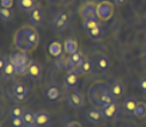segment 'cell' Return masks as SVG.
I'll list each match as a JSON object with an SVG mask.
<instances>
[{
    "instance_id": "836d02e7",
    "label": "cell",
    "mask_w": 146,
    "mask_h": 127,
    "mask_svg": "<svg viewBox=\"0 0 146 127\" xmlns=\"http://www.w3.org/2000/svg\"><path fill=\"white\" fill-rule=\"evenodd\" d=\"M66 127H80V125L77 124V122H71V124H68Z\"/></svg>"
},
{
    "instance_id": "f1b7e54d",
    "label": "cell",
    "mask_w": 146,
    "mask_h": 127,
    "mask_svg": "<svg viewBox=\"0 0 146 127\" xmlns=\"http://www.w3.org/2000/svg\"><path fill=\"white\" fill-rule=\"evenodd\" d=\"M24 109H22L21 107H13L10 110V118H22L24 114Z\"/></svg>"
},
{
    "instance_id": "44dd1931",
    "label": "cell",
    "mask_w": 146,
    "mask_h": 127,
    "mask_svg": "<svg viewBox=\"0 0 146 127\" xmlns=\"http://www.w3.org/2000/svg\"><path fill=\"white\" fill-rule=\"evenodd\" d=\"M17 6L19 11L30 13L34 10L36 4H35V0H17Z\"/></svg>"
},
{
    "instance_id": "5b68a950",
    "label": "cell",
    "mask_w": 146,
    "mask_h": 127,
    "mask_svg": "<svg viewBox=\"0 0 146 127\" xmlns=\"http://www.w3.org/2000/svg\"><path fill=\"white\" fill-rule=\"evenodd\" d=\"M46 21V16H44V11L41 7L40 5H36L34 10L29 13V22L34 28H40L44 24Z\"/></svg>"
},
{
    "instance_id": "52a82bcc",
    "label": "cell",
    "mask_w": 146,
    "mask_h": 127,
    "mask_svg": "<svg viewBox=\"0 0 146 127\" xmlns=\"http://www.w3.org/2000/svg\"><path fill=\"white\" fill-rule=\"evenodd\" d=\"M10 94L15 100L24 101L29 95V88L22 82H16L12 89H10Z\"/></svg>"
},
{
    "instance_id": "5bb4252c",
    "label": "cell",
    "mask_w": 146,
    "mask_h": 127,
    "mask_svg": "<svg viewBox=\"0 0 146 127\" xmlns=\"http://www.w3.org/2000/svg\"><path fill=\"white\" fill-rule=\"evenodd\" d=\"M108 89H109V91H110V94L114 96V98L116 101L120 100L121 97H123L125 86L120 80H111L108 84Z\"/></svg>"
},
{
    "instance_id": "8fae6325",
    "label": "cell",
    "mask_w": 146,
    "mask_h": 127,
    "mask_svg": "<svg viewBox=\"0 0 146 127\" xmlns=\"http://www.w3.org/2000/svg\"><path fill=\"white\" fill-rule=\"evenodd\" d=\"M94 70H95L94 60L86 58L82 65H79V66H77V67L72 68L71 72H73V73H77V74H89V73H92Z\"/></svg>"
},
{
    "instance_id": "1f68e13d",
    "label": "cell",
    "mask_w": 146,
    "mask_h": 127,
    "mask_svg": "<svg viewBox=\"0 0 146 127\" xmlns=\"http://www.w3.org/2000/svg\"><path fill=\"white\" fill-rule=\"evenodd\" d=\"M12 5H13V0H1V7L11 9Z\"/></svg>"
},
{
    "instance_id": "7a4b0ae2",
    "label": "cell",
    "mask_w": 146,
    "mask_h": 127,
    "mask_svg": "<svg viewBox=\"0 0 146 127\" xmlns=\"http://www.w3.org/2000/svg\"><path fill=\"white\" fill-rule=\"evenodd\" d=\"M89 100L95 107L103 109L104 107L116 102L114 96L110 94L109 89L103 84L96 83L89 90Z\"/></svg>"
},
{
    "instance_id": "277c9868",
    "label": "cell",
    "mask_w": 146,
    "mask_h": 127,
    "mask_svg": "<svg viewBox=\"0 0 146 127\" xmlns=\"http://www.w3.org/2000/svg\"><path fill=\"white\" fill-rule=\"evenodd\" d=\"M84 118L89 124L95 125V126H101L106 120L103 110L101 108H97V107L88 108V109L84 112Z\"/></svg>"
},
{
    "instance_id": "8992f818",
    "label": "cell",
    "mask_w": 146,
    "mask_h": 127,
    "mask_svg": "<svg viewBox=\"0 0 146 127\" xmlns=\"http://www.w3.org/2000/svg\"><path fill=\"white\" fill-rule=\"evenodd\" d=\"M70 24V15L67 11H59L53 19V27L56 31H65Z\"/></svg>"
},
{
    "instance_id": "4316f807",
    "label": "cell",
    "mask_w": 146,
    "mask_h": 127,
    "mask_svg": "<svg viewBox=\"0 0 146 127\" xmlns=\"http://www.w3.org/2000/svg\"><path fill=\"white\" fill-rule=\"evenodd\" d=\"M61 52H62V48L61 45L59 42H53L49 47V53L52 54L53 57H60L61 55Z\"/></svg>"
},
{
    "instance_id": "ba28073f",
    "label": "cell",
    "mask_w": 146,
    "mask_h": 127,
    "mask_svg": "<svg viewBox=\"0 0 146 127\" xmlns=\"http://www.w3.org/2000/svg\"><path fill=\"white\" fill-rule=\"evenodd\" d=\"M92 60L95 64V68L100 71L101 73H104V72H107L110 68V60L104 53H96Z\"/></svg>"
},
{
    "instance_id": "d590c367",
    "label": "cell",
    "mask_w": 146,
    "mask_h": 127,
    "mask_svg": "<svg viewBox=\"0 0 146 127\" xmlns=\"http://www.w3.org/2000/svg\"><path fill=\"white\" fill-rule=\"evenodd\" d=\"M31 127H37V126H31Z\"/></svg>"
},
{
    "instance_id": "e575fe53",
    "label": "cell",
    "mask_w": 146,
    "mask_h": 127,
    "mask_svg": "<svg viewBox=\"0 0 146 127\" xmlns=\"http://www.w3.org/2000/svg\"><path fill=\"white\" fill-rule=\"evenodd\" d=\"M145 18H146V11H145Z\"/></svg>"
},
{
    "instance_id": "2e32d148",
    "label": "cell",
    "mask_w": 146,
    "mask_h": 127,
    "mask_svg": "<svg viewBox=\"0 0 146 127\" xmlns=\"http://www.w3.org/2000/svg\"><path fill=\"white\" fill-rule=\"evenodd\" d=\"M36 115V126L37 127H48L52 124V119L47 110H38L35 113Z\"/></svg>"
},
{
    "instance_id": "ac0fdd59",
    "label": "cell",
    "mask_w": 146,
    "mask_h": 127,
    "mask_svg": "<svg viewBox=\"0 0 146 127\" xmlns=\"http://www.w3.org/2000/svg\"><path fill=\"white\" fill-rule=\"evenodd\" d=\"M0 73H1V77L4 78L5 80H12L18 74L17 73V70H16V67L13 66V64L11 63L10 58H7V63H6V65H5V68L1 72H0Z\"/></svg>"
},
{
    "instance_id": "ffe728a7",
    "label": "cell",
    "mask_w": 146,
    "mask_h": 127,
    "mask_svg": "<svg viewBox=\"0 0 146 127\" xmlns=\"http://www.w3.org/2000/svg\"><path fill=\"white\" fill-rule=\"evenodd\" d=\"M61 90L58 85H50L46 89V97L49 101H58L61 97Z\"/></svg>"
},
{
    "instance_id": "d6986e66",
    "label": "cell",
    "mask_w": 146,
    "mask_h": 127,
    "mask_svg": "<svg viewBox=\"0 0 146 127\" xmlns=\"http://www.w3.org/2000/svg\"><path fill=\"white\" fill-rule=\"evenodd\" d=\"M102 110H103L104 118H106L107 120H114L115 118L117 116V114H119V112H120V106H119L117 102H114V103L104 107Z\"/></svg>"
},
{
    "instance_id": "30bf717a",
    "label": "cell",
    "mask_w": 146,
    "mask_h": 127,
    "mask_svg": "<svg viewBox=\"0 0 146 127\" xmlns=\"http://www.w3.org/2000/svg\"><path fill=\"white\" fill-rule=\"evenodd\" d=\"M27 77L31 80H38L42 77V68L37 61L30 60L28 68H27Z\"/></svg>"
},
{
    "instance_id": "83f0119b",
    "label": "cell",
    "mask_w": 146,
    "mask_h": 127,
    "mask_svg": "<svg viewBox=\"0 0 146 127\" xmlns=\"http://www.w3.org/2000/svg\"><path fill=\"white\" fill-rule=\"evenodd\" d=\"M146 115V104L143 102H139V104L137 107V109L134 112V118H144Z\"/></svg>"
},
{
    "instance_id": "3957f363",
    "label": "cell",
    "mask_w": 146,
    "mask_h": 127,
    "mask_svg": "<svg viewBox=\"0 0 146 127\" xmlns=\"http://www.w3.org/2000/svg\"><path fill=\"white\" fill-rule=\"evenodd\" d=\"M11 63L13 64V66L17 70V73L21 76H27V68L30 59L25 54V52H16L10 57Z\"/></svg>"
},
{
    "instance_id": "f546056e",
    "label": "cell",
    "mask_w": 146,
    "mask_h": 127,
    "mask_svg": "<svg viewBox=\"0 0 146 127\" xmlns=\"http://www.w3.org/2000/svg\"><path fill=\"white\" fill-rule=\"evenodd\" d=\"M11 127H25L23 118H11Z\"/></svg>"
},
{
    "instance_id": "d4e9b609",
    "label": "cell",
    "mask_w": 146,
    "mask_h": 127,
    "mask_svg": "<svg viewBox=\"0 0 146 127\" xmlns=\"http://www.w3.org/2000/svg\"><path fill=\"white\" fill-rule=\"evenodd\" d=\"M88 35H89V37H91L92 40H98L101 39L102 36H103V33H104V30H103V27L100 25V27H97L92 30H89V31H86Z\"/></svg>"
},
{
    "instance_id": "484cf974",
    "label": "cell",
    "mask_w": 146,
    "mask_h": 127,
    "mask_svg": "<svg viewBox=\"0 0 146 127\" xmlns=\"http://www.w3.org/2000/svg\"><path fill=\"white\" fill-rule=\"evenodd\" d=\"M83 25H84V29L89 31V30H92L97 27H100L101 23L98 19H83Z\"/></svg>"
},
{
    "instance_id": "cb8c5ba5",
    "label": "cell",
    "mask_w": 146,
    "mask_h": 127,
    "mask_svg": "<svg viewBox=\"0 0 146 127\" xmlns=\"http://www.w3.org/2000/svg\"><path fill=\"white\" fill-rule=\"evenodd\" d=\"M13 19V10L7 7H0V21L9 23Z\"/></svg>"
},
{
    "instance_id": "e0dca14e",
    "label": "cell",
    "mask_w": 146,
    "mask_h": 127,
    "mask_svg": "<svg viewBox=\"0 0 146 127\" xmlns=\"http://www.w3.org/2000/svg\"><path fill=\"white\" fill-rule=\"evenodd\" d=\"M82 17L83 19H98V12H97L95 4L90 3L85 5L82 10Z\"/></svg>"
},
{
    "instance_id": "4fadbf2b",
    "label": "cell",
    "mask_w": 146,
    "mask_h": 127,
    "mask_svg": "<svg viewBox=\"0 0 146 127\" xmlns=\"http://www.w3.org/2000/svg\"><path fill=\"white\" fill-rule=\"evenodd\" d=\"M139 104V101L135 97H127L125 98V101L122 102V112L126 114L127 116H133L134 115V112L137 109V107Z\"/></svg>"
},
{
    "instance_id": "7c38bea8",
    "label": "cell",
    "mask_w": 146,
    "mask_h": 127,
    "mask_svg": "<svg viewBox=\"0 0 146 127\" xmlns=\"http://www.w3.org/2000/svg\"><path fill=\"white\" fill-rule=\"evenodd\" d=\"M85 59H86V58H84L83 53L80 51H78L74 54H71V55L67 59H66V66H65V68L71 71L72 68H74V67H77V66L82 65L84 63Z\"/></svg>"
},
{
    "instance_id": "603a6c76",
    "label": "cell",
    "mask_w": 146,
    "mask_h": 127,
    "mask_svg": "<svg viewBox=\"0 0 146 127\" xmlns=\"http://www.w3.org/2000/svg\"><path fill=\"white\" fill-rule=\"evenodd\" d=\"M64 46H65V51H66V53H68L70 55H71V54H74V53L78 52V43H77V41L73 39V37L66 39Z\"/></svg>"
},
{
    "instance_id": "6da1fadb",
    "label": "cell",
    "mask_w": 146,
    "mask_h": 127,
    "mask_svg": "<svg viewBox=\"0 0 146 127\" xmlns=\"http://www.w3.org/2000/svg\"><path fill=\"white\" fill-rule=\"evenodd\" d=\"M38 43V34L31 27H24L16 33L15 45L22 52H30Z\"/></svg>"
},
{
    "instance_id": "d6a6232c",
    "label": "cell",
    "mask_w": 146,
    "mask_h": 127,
    "mask_svg": "<svg viewBox=\"0 0 146 127\" xmlns=\"http://www.w3.org/2000/svg\"><path fill=\"white\" fill-rule=\"evenodd\" d=\"M125 1H126V0H114V4L116 6H121Z\"/></svg>"
},
{
    "instance_id": "7402d4cb",
    "label": "cell",
    "mask_w": 146,
    "mask_h": 127,
    "mask_svg": "<svg viewBox=\"0 0 146 127\" xmlns=\"http://www.w3.org/2000/svg\"><path fill=\"white\" fill-rule=\"evenodd\" d=\"M22 118H23L24 126H25V127L36 126V115H35L34 112H31V110H25Z\"/></svg>"
},
{
    "instance_id": "4dcf8cb0",
    "label": "cell",
    "mask_w": 146,
    "mask_h": 127,
    "mask_svg": "<svg viewBox=\"0 0 146 127\" xmlns=\"http://www.w3.org/2000/svg\"><path fill=\"white\" fill-rule=\"evenodd\" d=\"M138 85H139V88H140L146 94V78H141V79H139Z\"/></svg>"
},
{
    "instance_id": "9c48e42d",
    "label": "cell",
    "mask_w": 146,
    "mask_h": 127,
    "mask_svg": "<svg viewBox=\"0 0 146 127\" xmlns=\"http://www.w3.org/2000/svg\"><path fill=\"white\" fill-rule=\"evenodd\" d=\"M67 103L68 106L74 110H79L84 107V96L82 92L77 91V90H73L70 94V96L67 97Z\"/></svg>"
},
{
    "instance_id": "9a60e30c",
    "label": "cell",
    "mask_w": 146,
    "mask_h": 127,
    "mask_svg": "<svg viewBox=\"0 0 146 127\" xmlns=\"http://www.w3.org/2000/svg\"><path fill=\"white\" fill-rule=\"evenodd\" d=\"M78 76L79 74L68 71V73L64 78V86L66 90H74L79 85V77Z\"/></svg>"
}]
</instances>
